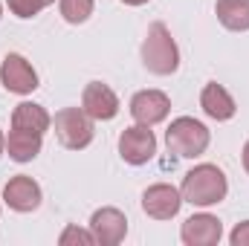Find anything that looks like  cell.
<instances>
[{
    "mask_svg": "<svg viewBox=\"0 0 249 246\" xmlns=\"http://www.w3.org/2000/svg\"><path fill=\"white\" fill-rule=\"evenodd\" d=\"M180 194L191 206H214L226 197V177L217 165H197L183 177Z\"/></svg>",
    "mask_w": 249,
    "mask_h": 246,
    "instance_id": "1",
    "label": "cell"
},
{
    "mask_svg": "<svg viewBox=\"0 0 249 246\" xmlns=\"http://www.w3.org/2000/svg\"><path fill=\"white\" fill-rule=\"evenodd\" d=\"M142 61L154 75H171L180 67L177 44H174L171 32L165 29V23H154L148 29V38L142 44Z\"/></svg>",
    "mask_w": 249,
    "mask_h": 246,
    "instance_id": "2",
    "label": "cell"
},
{
    "mask_svg": "<svg viewBox=\"0 0 249 246\" xmlns=\"http://www.w3.org/2000/svg\"><path fill=\"white\" fill-rule=\"evenodd\" d=\"M165 142H168V151L177 157H200L209 148V130L197 119L180 116L171 122L168 133H165Z\"/></svg>",
    "mask_w": 249,
    "mask_h": 246,
    "instance_id": "3",
    "label": "cell"
},
{
    "mask_svg": "<svg viewBox=\"0 0 249 246\" xmlns=\"http://www.w3.org/2000/svg\"><path fill=\"white\" fill-rule=\"evenodd\" d=\"M55 136L70 151L87 148L93 142V119L78 107H64L61 113H55Z\"/></svg>",
    "mask_w": 249,
    "mask_h": 246,
    "instance_id": "4",
    "label": "cell"
},
{
    "mask_svg": "<svg viewBox=\"0 0 249 246\" xmlns=\"http://www.w3.org/2000/svg\"><path fill=\"white\" fill-rule=\"evenodd\" d=\"M119 154H122L124 162H130V165H145L157 154L154 130H148V124L127 127L122 136H119Z\"/></svg>",
    "mask_w": 249,
    "mask_h": 246,
    "instance_id": "5",
    "label": "cell"
},
{
    "mask_svg": "<svg viewBox=\"0 0 249 246\" xmlns=\"http://www.w3.org/2000/svg\"><path fill=\"white\" fill-rule=\"evenodd\" d=\"M0 78H3V87L9 93H18V96H26V93H32L38 87V72L32 70V64L26 61L23 55H18V53H9L3 58Z\"/></svg>",
    "mask_w": 249,
    "mask_h": 246,
    "instance_id": "6",
    "label": "cell"
},
{
    "mask_svg": "<svg viewBox=\"0 0 249 246\" xmlns=\"http://www.w3.org/2000/svg\"><path fill=\"white\" fill-rule=\"evenodd\" d=\"M180 206H183V194L174 188V185H151L145 194H142V209H145V214L148 217H154V220H171L177 211H180Z\"/></svg>",
    "mask_w": 249,
    "mask_h": 246,
    "instance_id": "7",
    "label": "cell"
},
{
    "mask_svg": "<svg viewBox=\"0 0 249 246\" xmlns=\"http://www.w3.org/2000/svg\"><path fill=\"white\" fill-rule=\"evenodd\" d=\"M81 110L90 116V119H99V122H107L119 113V99L116 93L102 84V81H90L84 87V96H81Z\"/></svg>",
    "mask_w": 249,
    "mask_h": 246,
    "instance_id": "8",
    "label": "cell"
},
{
    "mask_svg": "<svg viewBox=\"0 0 249 246\" xmlns=\"http://www.w3.org/2000/svg\"><path fill=\"white\" fill-rule=\"evenodd\" d=\"M90 232L96 238V244L102 246H116L127 235V220L119 209H99L90 217Z\"/></svg>",
    "mask_w": 249,
    "mask_h": 246,
    "instance_id": "9",
    "label": "cell"
},
{
    "mask_svg": "<svg viewBox=\"0 0 249 246\" xmlns=\"http://www.w3.org/2000/svg\"><path fill=\"white\" fill-rule=\"evenodd\" d=\"M168 110H171V102L160 90H142L130 102V116L136 119V124H148V127L162 122L168 116Z\"/></svg>",
    "mask_w": 249,
    "mask_h": 246,
    "instance_id": "10",
    "label": "cell"
},
{
    "mask_svg": "<svg viewBox=\"0 0 249 246\" xmlns=\"http://www.w3.org/2000/svg\"><path fill=\"white\" fill-rule=\"evenodd\" d=\"M3 200L15 211H35L41 206V185L35 183L32 177H26V174H18V177H12L6 183Z\"/></svg>",
    "mask_w": 249,
    "mask_h": 246,
    "instance_id": "11",
    "label": "cell"
},
{
    "mask_svg": "<svg viewBox=\"0 0 249 246\" xmlns=\"http://www.w3.org/2000/svg\"><path fill=\"white\" fill-rule=\"evenodd\" d=\"M223 235V226L212 214H194L183 223V241L188 246H214Z\"/></svg>",
    "mask_w": 249,
    "mask_h": 246,
    "instance_id": "12",
    "label": "cell"
},
{
    "mask_svg": "<svg viewBox=\"0 0 249 246\" xmlns=\"http://www.w3.org/2000/svg\"><path fill=\"white\" fill-rule=\"evenodd\" d=\"M200 107L206 110V116L217 119V122H226L235 116V99L226 93V87L220 84H206L203 87V96H200Z\"/></svg>",
    "mask_w": 249,
    "mask_h": 246,
    "instance_id": "13",
    "label": "cell"
},
{
    "mask_svg": "<svg viewBox=\"0 0 249 246\" xmlns=\"http://www.w3.org/2000/svg\"><path fill=\"white\" fill-rule=\"evenodd\" d=\"M9 157L15 162H29L41 154V133H32V130H20V127H12L9 133Z\"/></svg>",
    "mask_w": 249,
    "mask_h": 246,
    "instance_id": "14",
    "label": "cell"
},
{
    "mask_svg": "<svg viewBox=\"0 0 249 246\" xmlns=\"http://www.w3.org/2000/svg\"><path fill=\"white\" fill-rule=\"evenodd\" d=\"M12 127H20V130H32V133H47L50 127V113L41 107V105H32V102H23L15 107L12 113Z\"/></svg>",
    "mask_w": 249,
    "mask_h": 246,
    "instance_id": "15",
    "label": "cell"
},
{
    "mask_svg": "<svg viewBox=\"0 0 249 246\" xmlns=\"http://www.w3.org/2000/svg\"><path fill=\"white\" fill-rule=\"evenodd\" d=\"M217 18L232 32L249 29V0H217Z\"/></svg>",
    "mask_w": 249,
    "mask_h": 246,
    "instance_id": "16",
    "label": "cell"
},
{
    "mask_svg": "<svg viewBox=\"0 0 249 246\" xmlns=\"http://www.w3.org/2000/svg\"><path fill=\"white\" fill-rule=\"evenodd\" d=\"M61 15L67 23H84L93 15V0H61Z\"/></svg>",
    "mask_w": 249,
    "mask_h": 246,
    "instance_id": "17",
    "label": "cell"
},
{
    "mask_svg": "<svg viewBox=\"0 0 249 246\" xmlns=\"http://www.w3.org/2000/svg\"><path fill=\"white\" fill-rule=\"evenodd\" d=\"M50 3H55V0H9V9H12V15H18V18H32V15H38L41 9H47Z\"/></svg>",
    "mask_w": 249,
    "mask_h": 246,
    "instance_id": "18",
    "label": "cell"
},
{
    "mask_svg": "<svg viewBox=\"0 0 249 246\" xmlns=\"http://www.w3.org/2000/svg\"><path fill=\"white\" fill-rule=\"evenodd\" d=\"M96 244V238H93V232H84V229H75V226H70L67 232L61 235V244L67 246V244Z\"/></svg>",
    "mask_w": 249,
    "mask_h": 246,
    "instance_id": "19",
    "label": "cell"
},
{
    "mask_svg": "<svg viewBox=\"0 0 249 246\" xmlns=\"http://www.w3.org/2000/svg\"><path fill=\"white\" fill-rule=\"evenodd\" d=\"M229 241H232V246H249V220L235 226V232L229 235Z\"/></svg>",
    "mask_w": 249,
    "mask_h": 246,
    "instance_id": "20",
    "label": "cell"
},
{
    "mask_svg": "<svg viewBox=\"0 0 249 246\" xmlns=\"http://www.w3.org/2000/svg\"><path fill=\"white\" fill-rule=\"evenodd\" d=\"M244 168L249 171V142H247V148H244Z\"/></svg>",
    "mask_w": 249,
    "mask_h": 246,
    "instance_id": "21",
    "label": "cell"
},
{
    "mask_svg": "<svg viewBox=\"0 0 249 246\" xmlns=\"http://www.w3.org/2000/svg\"><path fill=\"white\" fill-rule=\"evenodd\" d=\"M122 3H127V6H142V3H148V0H122Z\"/></svg>",
    "mask_w": 249,
    "mask_h": 246,
    "instance_id": "22",
    "label": "cell"
},
{
    "mask_svg": "<svg viewBox=\"0 0 249 246\" xmlns=\"http://www.w3.org/2000/svg\"><path fill=\"white\" fill-rule=\"evenodd\" d=\"M3 145H6V142H3V133H0V157H3Z\"/></svg>",
    "mask_w": 249,
    "mask_h": 246,
    "instance_id": "23",
    "label": "cell"
}]
</instances>
